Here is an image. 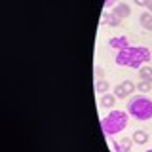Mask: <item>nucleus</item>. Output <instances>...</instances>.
Segmentation results:
<instances>
[{
    "label": "nucleus",
    "mask_w": 152,
    "mask_h": 152,
    "mask_svg": "<svg viewBox=\"0 0 152 152\" xmlns=\"http://www.w3.org/2000/svg\"><path fill=\"white\" fill-rule=\"evenodd\" d=\"M152 59V53L148 48L145 46H127L124 50L116 51V57H114V63L118 66H129V69H137L145 66L148 61Z\"/></svg>",
    "instance_id": "f257e3e1"
},
{
    "label": "nucleus",
    "mask_w": 152,
    "mask_h": 152,
    "mask_svg": "<svg viewBox=\"0 0 152 152\" xmlns=\"http://www.w3.org/2000/svg\"><path fill=\"white\" fill-rule=\"evenodd\" d=\"M129 126V112L127 110H110L107 116L101 120V127L104 137H114L122 133Z\"/></svg>",
    "instance_id": "f03ea898"
},
{
    "label": "nucleus",
    "mask_w": 152,
    "mask_h": 152,
    "mask_svg": "<svg viewBox=\"0 0 152 152\" xmlns=\"http://www.w3.org/2000/svg\"><path fill=\"white\" fill-rule=\"evenodd\" d=\"M127 112L129 116L137 118L141 122H146L152 118V99H148L146 95H133L127 101Z\"/></svg>",
    "instance_id": "7ed1b4c3"
},
{
    "label": "nucleus",
    "mask_w": 152,
    "mask_h": 152,
    "mask_svg": "<svg viewBox=\"0 0 152 152\" xmlns=\"http://www.w3.org/2000/svg\"><path fill=\"white\" fill-rule=\"evenodd\" d=\"M135 84L131 82V80H124L122 84H118L116 88H114V95H116V99H126V97H131V93L135 91Z\"/></svg>",
    "instance_id": "20e7f679"
},
{
    "label": "nucleus",
    "mask_w": 152,
    "mask_h": 152,
    "mask_svg": "<svg viewBox=\"0 0 152 152\" xmlns=\"http://www.w3.org/2000/svg\"><path fill=\"white\" fill-rule=\"evenodd\" d=\"M112 152H129L133 146V139L131 137H122V141H110Z\"/></svg>",
    "instance_id": "39448f33"
},
{
    "label": "nucleus",
    "mask_w": 152,
    "mask_h": 152,
    "mask_svg": "<svg viewBox=\"0 0 152 152\" xmlns=\"http://www.w3.org/2000/svg\"><path fill=\"white\" fill-rule=\"evenodd\" d=\"M112 13L118 19H127V17L131 15V6H129V4H126V2H120V4H116V6L112 8Z\"/></svg>",
    "instance_id": "423d86ee"
},
{
    "label": "nucleus",
    "mask_w": 152,
    "mask_h": 152,
    "mask_svg": "<svg viewBox=\"0 0 152 152\" xmlns=\"http://www.w3.org/2000/svg\"><path fill=\"white\" fill-rule=\"evenodd\" d=\"M108 46L114 48V50H124V48H127L129 46V38L127 36H112L110 40H108Z\"/></svg>",
    "instance_id": "0eeeda50"
},
{
    "label": "nucleus",
    "mask_w": 152,
    "mask_h": 152,
    "mask_svg": "<svg viewBox=\"0 0 152 152\" xmlns=\"http://www.w3.org/2000/svg\"><path fill=\"white\" fill-rule=\"evenodd\" d=\"M114 103H116V95L114 93H104L99 99V107H103V108H112Z\"/></svg>",
    "instance_id": "6e6552de"
},
{
    "label": "nucleus",
    "mask_w": 152,
    "mask_h": 152,
    "mask_svg": "<svg viewBox=\"0 0 152 152\" xmlns=\"http://www.w3.org/2000/svg\"><path fill=\"white\" fill-rule=\"evenodd\" d=\"M139 25L145 28V31H150L152 32V13L150 12H142L139 15Z\"/></svg>",
    "instance_id": "1a4fd4ad"
},
{
    "label": "nucleus",
    "mask_w": 152,
    "mask_h": 152,
    "mask_svg": "<svg viewBox=\"0 0 152 152\" xmlns=\"http://www.w3.org/2000/svg\"><path fill=\"white\" fill-rule=\"evenodd\" d=\"M131 139H133V142H137V145H146V142H148V133L142 131V129H137V131H133Z\"/></svg>",
    "instance_id": "9d476101"
},
{
    "label": "nucleus",
    "mask_w": 152,
    "mask_h": 152,
    "mask_svg": "<svg viewBox=\"0 0 152 152\" xmlns=\"http://www.w3.org/2000/svg\"><path fill=\"white\" fill-rule=\"evenodd\" d=\"M120 21H122V19H118L112 12H104L103 13V19H101V23H107V25H110V27H118V25H120Z\"/></svg>",
    "instance_id": "9b49d317"
},
{
    "label": "nucleus",
    "mask_w": 152,
    "mask_h": 152,
    "mask_svg": "<svg viewBox=\"0 0 152 152\" xmlns=\"http://www.w3.org/2000/svg\"><path fill=\"white\" fill-rule=\"evenodd\" d=\"M95 91H97L99 95H104V93H108L110 91V84H108V80H97L95 82Z\"/></svg>",
    "instance_id": "f8f14e48"
},
{
    "label": "nucleus",
    "mask_w": 152,
    "mask_h": 152,
    "mask_svg": "<svg viewBox=\"0 0 152 152\" xmlns=\"http://www.w3.org/2000/svg\"><path fill=\"white\" fill-rule=\"evenodd\" d=\"M139 76H141V80L152 84V66H148V65L141 66V69H139Z\"/></svg>",
    "instance_id": "ddd939ff"
},
{
    "label": "nucleus",
    "mask_w": 152,
    "mask_h": 152,
    "mask_svg": "<svg viewBox=\"0 0 152 152\" xmlns=\"http://www.w3.org/2000/svg\"><path fill=\"white\" fill-rule=\"evenodd\" d=\"M137 91H141L142 95L148 93V91H152V84H150V82H145V80H141V82L137 84Z\"/></svg>",
    "instance_id": "4468645a"
},
{
    "label": "nucleus",
    "mask_w": 152,
    "mask_h": 152,
    "mask_svg": "<svg viewBox=\"0 0 152 152\" xmlns=\"http://www.w3.org/2000/svg\"><path fill=\"white\" fill-rule=\"evenodd\" d=\"M133 4L139 8H146V4H148V0H133Z\"/></svg>",
    "instance_id": "2eb2a0df"
},
{
    "label": "nucleus",
    "mask_w": 152,
    "mask_h": 152,
    "mask_svg": "<svg viewBox=\"0 0 152 152\" xmlns=\"http://www.w3.org/2000/svg\"><path fill=\"white\" fill-rule=\"evenodd\" d=\"M103 6H104V10H107V8H114V6H116V0H104Z\"/></svg>",
    "instance_id": "dca6fc26"
},
{
    "label": "nucleus",
    "mask_w": 152,
    "mask_h": 152,
    "mask_svg": "<svg viewBox=\"0 0 152 152\" xmlns=\"http://www.w3.org/2000/svg\"><path fill=\"white\" fill-rule=\"evenodd\" d=\"M93 72H95V76H97V80H101V76H103V69H101V66H95Z\"/></svg>",
    "instance_id": "f3484780"
},
{
    "label": "nucleus",
    "mask_w": 152,
    "mask_h": 152,
    "mask_svg": "<svg viewBox=\"0 0 152 152\" xmlns=\"http://www.w3.org/2000/svg\"><path fill=\"white\" fill-rule=\"evenodd\" d=\"M146 12L152 13V0H148V4H146Z\"/></svg>",
    "instance_id": "a211bd4d"
},
{
    "label": "nucleus",
    "mask_w": 152,
    "mask_h": 152,
    "mask_svg": "<svg viewBox=\"0 0 152 152\" xmlns=\"http://www.w3.org/2000/svg\"><path fill=\"white\" fill-rule=\"evenodd\" d=\"M145 152H152V148H150V150H145Z\"/></svg>",
    "instance_id": "6ab92c4d"
}]
</instances>
